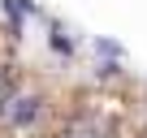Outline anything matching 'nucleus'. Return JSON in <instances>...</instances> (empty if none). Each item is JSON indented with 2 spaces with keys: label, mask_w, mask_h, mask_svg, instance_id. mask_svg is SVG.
<instances>
[{
  "label": "nucleus",
  "mask_w": 147,
  "mask_h": 138,
  "mask_svg": "<svg viewBox=\"0 0 147 138\" xmlns=\"http://www.w3.org/2000/svg\"><path fill=\"white\" fill-rule=\"evenodd\" d=\"M5 117H9L13 125H30V121L39 117V99H35V95H18V99H9Z\"/></svg>",
  "instance_id": "1"
},
{
  "label": "nucleus",
  "mask_w": 147,
  "mask_h": 138,
  "mask_svg": "<svg viewBox=\"0 0 147 138\" xmlns=\"http://www.w3.org/2000/svg\"><path fill=\"white\" fill-rule=\"evenodd\" d=\"M0 108H5V74H0Z\"/></svg>",
  "instance_id": "2"
}]
</instances>
